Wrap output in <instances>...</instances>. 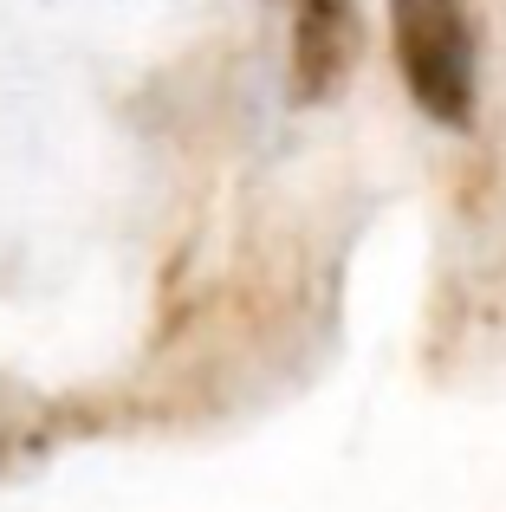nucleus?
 <instances>
[{
  "mask_svg": "<svg viewBox=\"0 0 506 512\" xmlns=\"http://www.w3.org/2000/svg\"><path fill=\"white\" fill-rule=\"evenodd\" d=\"M299 20V85L325 91L331 72L344 65V26H351V0H292Z\"/></svg>",
  "mask_w": 506,
  "mask_h": 512,
  "instance_id": "f03ea898",
  "label": "nucleus"
},
{
  "mask_svg": "<svg viewBox=\"0 0 506 512\" xmlns=\"http://www.w3.org/2000/svg\"><path fill=\"white\" fill-rule=\"evenodd\" d=\"M390 39L403 85L435 124H468L481 59H474V20L461 0H390Z\"/></svg>",
  "mask_w": 506,
  "mask_h": 512,
  "instance_id": "f257e3e1",
  "label": "nucleus"
}]
</instances>
